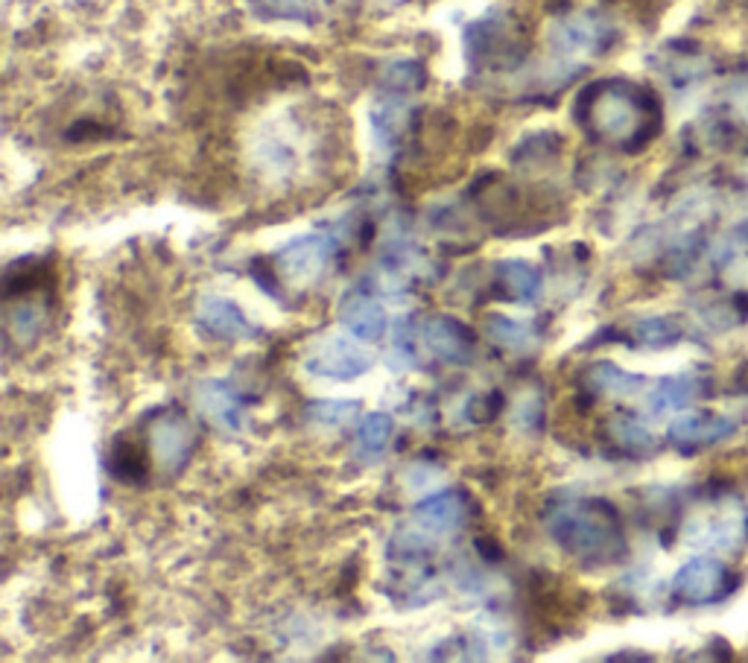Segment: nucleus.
Listing matches in <instances>:
<instances>
[{"label": "nucleus", "mask_w": 748, "mask_h": 663, "mask_svg": "<svg viewBox=\"0 0 748 663\" xmlns=\"http://www.w3.org/2000/svg\"><path fill=\"white\" fill-rule=\"evenodd\" d=\"M489 336L500 345V348H524V345H529V339H533V334H529L526 325H521V322L515 319H503V316H491Z\"/></svg>", "instance_id": "bb28decb"}, {"label": "nucleus", "mask_w": 748, "mask_h": 663, "mask_svg": "<svg viewBox=\"0 0 748 663\" xmlns=\"http://www.w3.org/2000/svg\"><path fill=\"white\" fill-rule=\"evenodd\" d=\"M465 53L473 68H500L521 59V42L506 18H482L465 30Z\"/></svg>", "instance_id": "20e7f679"}, {"label": "nucleus", "mask_w": 748, "mask_h": 663, "mask_svg": "<svg viewBox=\"0 0 748 663\" xmlns=\"http://www.w3.org/2000/svg\"><path fill=\"white\" fill-rule=\"evenodd\" d=\"M611 439L617 441V448H623L632 457H644L655 450V436L646 430L644 424L635 422L632 415H614L609 424Z\"/></svg>", "instance_id": "aec40b11"}, {"label": "nucleus", "mask_w": 748, "mask_h": 663, "mask_svg": "<svg viewBox=\"0 0 748 663\" xmlns=\"http://www.w3.org/2000/svg\"><path fill=\"white\" fill-rule=\"evenodd\" d=\"M732 105L734 112L740 114L743 121L748 123V79H743V82H737V86L732 88Z\"/></svg>", "instance_id": "cd10ccee"}, {"label": "nucleus", "mask_w": 748, "mask_h": 663, "mask_svg": "<svg viewBox=\"0 0 748 663\" xmlns=\"http://www.w3.org/2000/svg\"><path fill=\"white\" fill-rule=\"evenodd\" d=\"M199 325L211 336H216V339H234V342L255 334L252 322L246 319V313L234 302H225V299H205L202 307H199Z\"/></svg>", "instance_id": "ddd939ff"}, {"label": "nucleus", "mask_w": 748, "mask_h": 663, "mask_svg": "<svg viewBox=\"0 0 748 663\" xmlns=\"http://www.w3.org/2000/svg\"><path fill=\"white\" fill-rule=\"evenodd\" d=\"M418 524L433 535L454 532L459 526L468 520V494L459 492V488H450V492H442L436 497L424 499L418 512Z\"/></svg>", "instance_id": "f8f14e48"}, {"label": "nucleus", "mask_w": 748, "mask_h": 663, "mask_svg": "<svg viewBox=\"0 0 748 663\" xmlns=\"http://www.w3.org/2000/svg\"><path fill=\"white\" fill-rule=\"evenodd\" d=\"M585 383L591 386V392H600V395L632 397L644 389L646 380L640 378V374H632V371L619 369L614 362H594V366L585 371Z\"/></svg>", "instance_id": "f3484780"}, {"label": "nucleus", "mask_w": 748, "mask_h": 663, "mask_svg": "<svg viewBox=\"0 0 748 663\" xmlns=\"http://www.w3.org/2000/svg\"><path fill=\"white\" fill-rule=\"evenodd\" d=\"M155 453L161 459V465L167 471H176V468L188 459L190 445H193V432H190V424L179 415H167L161 422L155 424L153 430Z\"/></svg>", "instance_id": "4468645a"}, {"label": "nucleus", "mask_w": 748, "mask_h": 663, "mask_svg": "<svg viewBox=\"0 0 748 663\" xmlns=\"http://www.w3.org/2000/svg\"><path fill=\"white\" fill-rule=\"evenodd\" d=\"M746 535H748L746 512L737 506H723L716 512V517L696 520L693 529L688 532V541L711 547V550H734V547H740Z\"/></svg>", "instance_id": "1a4fd4ad"}, {"label": "nucleus", "mask_w": 748, "mask_h": 663, "mask_svg": "<svg viewBox=\"0 0 748 663\" xmlns=\"http://www.w3.org/2000/svg\"><path fill=\"white\" fill-rule=\"evenodd\" d=\"M336 255V246L325 234H304L287 243L284 249L278 251L276 272L278 278H287L293 284H316L319 278L325 276L331 267V258Z\"/></svg>", "instance_id": "423d86ee"}, {"label": "nucleus", "mask_w": 748, "mask_h": 663, "mask_svg": "<svg viewBox=\"0 0 748 663\" xmlns=\"http://www.w3.org/2000/svg\"><path fill=\"white\" fill-rule=\"evenodd\" d=\"M632 336L646 348H670L684 336V325L676 316H649V319L635 322Z\"/></svg>", "instance_id": "412c9836"}, {"label": "nucleus", "mask_w": 748, "mask_h": 663, "mask_svg": "<svg viewBox=\"0 0 748 663\" xmlns=\"http://www.w3.org/2000/svg\"><path fill=\"white\" fill-rule=\"evenodd\" d=\"M617 38V30L609 18L596 12H577V15L561 18L552 26L550 42L561 56H596L605 53Z\"/></svg>", "instance_id": "39448f33"}, {"label": "nucleus", "mask_w": 748, "mask_h": 663, "mask_svg": "<svg viewBox=\"0 0 748 663\" xmlns=\"http://www.w3.org/2000/svg\"><path fill=\"white\" fill-rule=\"evenodd\" d=\"M264 18L276 21H310L316 15V0H252Z\"/></svg>", "instance_id": "393cba45"}, {"label": "nucleus", "mask_w": 748, "mask_h": 663, "mask_svg": "<svg viewBox=\"0 0 748 663\" xmlns=\"http://www.w3.org/2000/svg\"><path fill=\"white\" fill-rule=\"evenodd\" d=\"M339 316H343L345 328L351 330L357 339H366V342H378L383 330H387V313L378 304V299L366 293L362 286L345 295Z\"/></svg>", "instance_id": "9b49d317"}, {"label": "nucleus", "mask_w": 748, "mask_h": 663, "mask_svg": "<svg viewBox=\"0 0 748 663\" xmlns=\"http://www.w3.org/2000/svg\"><path fill=\"white\" fill-rule=\"evenodd\" d=\"M371 123H375V135L383 147L389 144H398V138L406 132V109L395 100H387V103L378 105V112L371 114Z\"/></svg>", "instance_id": "5701e85b"}, {"label": "nucleus", "mask_w": 748, "mask_h": 663, "mask_svg": "<svg viewBox=\"0 0 748 663\" xmlns=\"http://www.w3.org/2000/svg\"><path fill=\"white\" fill-rule=\"evenodd\" d=\"M383 86L392 94H413V91L424 86V65H418V61H392L383 70Z\"/></svg>", "instance_id": "b1692460"}, {"label": "nucleus", "mask_w": 748, "mask_h": 663, "mask_svg": "<svg viewBox=\"0 0 748 663\" xmlns=\"http://www.w3.org/2000/svg\"><path fill=\"white\" fill-rule=\"evenodd\" d=\"M734 573L714 555H696L684 561L672 576V596L684 605H714L728 599L734 591Z\"/></svg>", "instance_id": "7ed1b4c3"}, {"label": "nucleus", "mask_w": 748, "mask_h": 663, "mask_svg": "<svg viewBox=\"0 0 748 663\" xmlns=\"http://www.w3.org/2000/svg\"><path fill=\"white\" fill-rule=\"evenodd\" d=\"M112 465H114V476L123 480V483L135 485V483H141V480H147L149 462H147V453H144V445H138V441L130 439V436H121V439L114 441Z\"/></svg>", "instance_id": "6ab92c4d"}, {"label": "nucleus", "mask_w": 748, "mask_h": 663, "mask_svg": "<svg viewBox=\"0 0 748 663\" xmlns=\"http://www.w3.org/2000/svg\"><path fill=\"white\" fill-rule=\"evenodd\" d=\"M308 369L313 371V374H322V378L348 380L369 369V357H366L357 345L343 339V336H331V339L319 342L316 348L310 351Z\"/></svg>", "instance_id": "6e6552de"}, {"label": "nucleus", "mask_w": 748, "mask_h": 663, "mask_svg": "<svg viewBox=\"0 0 748 663\" xmlns=\"http://www.w3.org/2000/svg\"><path fill=\"white\" fill-rule=\"evenodd\" d=\"M422 339L439 360L445 362H465L471 357L473 336L465 328V322L454 319V316H433L424 322Z\"/></svg>", "instance_id": "9d476101"}, {"label": "nucleus", "mask_w": 748, "mask_h": 663, "mask_svg": "<svg viewBox=\"0 0 748 663\" xmlns=\"http://www.w3.org/2000/svg\"><path fill=\"white\" fill-rule=\"evenodd\" d=\"M702 395H705V383L696 374H676V378H663L649 392V409L655 415L679 413V409H688Z\"/></svg>", "instance_id": "2eb2a0df"}, {"label": "nucleus", "mask_w": 748, "mask_h": 663, "mask_svg": "<svg viewBox=\"0 0 748 663\" xmlns=\"http://www.w3.org/2000/svg\"><path fill=\"white\" fill-rule=\"evenodd\" d=\"M494 278H498V293L506 302L526 304L542 295V276L524 260H503L494 267Z\"/></svg>", "instance_id": "dca6fc26"}, {"label": "nucleus", "mask_w": 748, "mask_h": 663, "mask_svg": "<svg viewBox=\"0 0 748 663\" xmlns=\"http://www.w3.org/2000/svg\"><path fill=\"white\" fill-rule=\"evenodd\" d=\"M577 121L591 138L635 153L658 130V100L626 79H602L579 94Z\"/></svg>", "instance_id": "f257e3e1"}, {"label": "nucleus", "mask_w": 748, "mask_h": 663, "mask_svg": "<svg viewBox=\"0 0 748 663\" xmlns=\"http://www.w3.org/2000/svg\"><path fill=\"white\" fill-rule=\"evenodd\" d=\"M556 153H559V138H556V135H550V132H542V135H535V138H526L524 144L517 147L515 161L521 167L550 165L552 158H556Z\"/></svg>", "instance_id": "a878e982"}, {"label": "nucleus", "mask_w": 748, "mask_h": 663, "mask_svg": "<svg viewBox=\"0 0 748 663\" xmlns=\"http://www.w3.org/2000/svg\"><path fill=\"white\" fill-rule=\"evenodd\" d=\"M197 401L208 418H214L220 427H241V401L225 383H202L197 392Z\"/></svg>", "instance_id": "a211bd4d"}, {"label": "nucleus", "mask_w": 748, "mask_h": 663, "mask_svg": "<svg viewBox=\"0 0 748 663\" xmlns=\"http://www.w3.org/2000/svg\"><path fill=\"white\" fill-rule=\"evenodd\" d=\"M737 432V422L723 413H707V409H696V413H684L679 422H672L670 439L672 445H679L684 450H699L716 441L728 439Z\"/></svg>", "instance_id": "0eeeda50"}, {"label": "nucleus", "mask_w": 748, "mask_h": 663, "mask_svg": "<svg viewBox=\"0 0 748 663\" xmlns=\"http://www.w3.org/2000/svg\"><path fill=\"white\" fill-rule=\"evenodd\" d=\"M392 432H395V424H392V418H389V415L371 413V415H366V418H362L354 445H357V450H360L362 457H380V453L389 448V441H392Z\"/></svg>", "instance_id": "4be33fe9"}, {"label": "nucleus", "mask_w": 748, "mask_h": 663, "mask_svg": "<svg viewBox=\"0 0 748 663\" xmlns=\"http://www.w3.org/2000/svg\"><path fill=\"white\" fill-rule=\"evenodd\" d=\"M547 529L552 541L573 559L605 564L623 559L626 552L617 508L605 499H561L559 506L547 512Z\"/></svg>", "instance_id": "f03ea898"}]
</instances>
